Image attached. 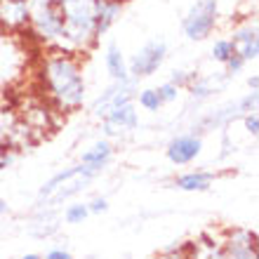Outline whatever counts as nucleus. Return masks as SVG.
Segmentation results:
<instances>
[{
  "label": "nucleus",
  "mask_w": 259,
  "mask_h": 259,
  "mask_svg": "<svg viewBox=\"0 0 259 259\" xmlns=\"http://www.w3.org/2000/svg\"><path fill=\"white\" fill-rule=\"evenodd\" d=\"M120 12H123V3H118V0H97L95 21H97V38L99 40L109 33V28L118 21Z\"/></svg>",
  "instance_id": "obj_10"
},
{
  "label": "nucleus",
  "mask_w": 259,
  "mask_h": 259,
  "mask_svg": "<svg viewBox=\"0 0 259 259\" xmlns=\"http://www.w3.org/2000/svg\"><path fill=\"white\" fill-rule=\"evenodd\" d=\"M97 175H102L99 170H95V167H90V165H73V167H66V170L62 172H57V175H52V177L42 184V189L38 191V198H40V203L42 200H48L52 193L59 189V186H64L68 182V179H73V177H92L95 179Z\"/></svg>",
  "instance_id": "obj_8"
},
{
  "label": "nucleus",
  "mask_w": 259,
  "mask_h": 259,
  "mask_svg": "<svg viewBox=\"0 0 259 259\" xmlns=\"http://www.w3.org/2000/svg\"><path fill=\"white\" fill-rule=\"evenodd\" d=\"M247 85H250V90H252V92H259V78H257V73H252L250 78H247Z\"/></svg>",
  "instance_id": "obj_26"
},
{
  "label": "nucleus",
  "mask_w": 259,
  "mask_h": 259,
  "mask_svg": "<svg viewBox=\"0 0 259 259\" xmlns=\"http://www.w3.org/2000/svg\"><path fill=\"white\" fill-rule=\"evenodd\" d=\"M219 17H222L219 0H196L182 19V31L189 40L200 42L212 35L219 24Z\"/></svg>",
  "instance_id": "obj_2"
},
{
  "label": "nucleus",
  "mask_w": 259,
  "mask_h": 259,
  "mask_svg": "<svg viewBox=\"0 0 259 259\" xmlns=\"http://www.w3.org/2000/svg\"><path fill=\"white\" fill-rule=\"evenodd\" d=\"M135 102H139V106H142L144 111H149V113H158V111L163 109V99H160L156 88L139 90L135 97Z\"/></svg>",
  "instance_id": "obj_14"
},
{
  "label": "nucleus",
  "mask_w": 259,
  "mask_h": 259,
  "mask_svg": "<svg viewBox=\"0 0 259 259\" xmlns=\"http://www.w3.org/2000/svg\"><path fill=\"white\" fill-rule=\"evenodd\" d=\"M233 52H236V50H233V45H231V40H229V38H217V40H214V45L210 48V59L224 66V64L231 59Z\"/></svg>",
  "instance_id": "obj_16"
},
{
  "label": "nucleus",
  "mask_w": 259,
  "mask_h": 259,
  "mask_svg": "<svg viewBox=\"0 0 259 259\" xmlns=\"http://www.w3.org/2000/svg\"><path fill=\"white\" fill-rule=\"evenodd\" d=\"M196 71H172V75H170V82H175L179 90H184V88H189L193 80H196Z\"/></svg>",
  "instance_id": "obj_19"
},
{
  "label": "nucleus",
  "mask_w": 259,
  "mask_h": 259,
  "mask_svg": "<svg viewBox=\"0 0 259 259\" xmlns=\"http://www.w3.org/2000/svg\"><path fill=\"white\" fill-rule=\"evenodd\" d=\"M5 214H7V203L0 198V217H5Z\"/></svg>",
  "instance_id": "obj_27"
},
{
  "label": "nucleus",
  "mask_w": 259,
  "mask_h": 259,
  "mask_svg": "<svg viewBox=\"0 0 259 259\" xmlns=\"http://www.w3.org/2000/svg\"><path fill=\"white\" fill-rule=\"evenodd\" d=\"M28 3L26 0H0V28L10 33H21L28 26Z\"/></svg>",
  "instance_id": "obj_7"
},
{
  "label": "nucleus",
  "mask_w": 259,
  "mask_h": 259,
  "mask_svg": "<svg viewBox=\"0 0 259 259\" xmlns=\"http://www.w3.org/2000/svg\"><path fill=\"white\" fill-rule=\"evenodd\" d=\"M231 45L236 50V55H240L247 64L257 62L259 57V31H257V19H247L231 31Z\"/></svg>",
  "instance_id": "obj_5"
},
{
  "label": "nucleus",
  "mask_w": 259,
  "mask_h": 259,
  "mask_svg": "<svg viewBox=\"0 0 259 259\" xmlns=\"http://www.w3.org/2000/svg\"><path fill=\"white\" fill-rule=\"evenodd\" d=\"M50 3H55V5H62V3H66V0H50Z\"/></svg>",
  "instance_id": "obj_29"
},
{
  "label": "nucleus",
  "mask_w": 259,
  "mask_h": 259,
  "mask_svg": "<svg viewBox=\"0 0 259 259\" xmlns=\"http://www.w3.org/2000/svg\"><path fill=\"white\" fill-rule=\"evenodd\" d=\"M40 82L55 111L73 113V111L82 109L88 85H85L80 55L48 50V55L42 57L40 64Z\"/></svg>",
  "instance_id": "obj_1"
},
{
  "label": "nucleus",
  "mask_w": 259,
  "mask_h": 259,
  "mask_svg": "<svg viewBox=\"0 0 259 259\" xmlns=\"http://www.w3.org/2000/svg\"><path fill=\"white\" fill-rule=\"evenodd\" d=\"M88 205V210H90V214H102V212H106L109 210V200L104 196H97V198H92L90 203H85Z\"/></svg>",
  "instance_id": "obj_22"
},
{
  "label": "nucleus",
  "mask_w": 259,
  "mask_h": 259,
  "mask_svg": "<svg viewBox=\"0 0 259 259\" xmlns=\"http://www.w3.org/2000/svg\"><path fill=\"white\" fill-rule=\"evenodd\" d=\"M203 151V139L196 132H189V135H177L167 144L165 149V156L172 165H189L193 163Z\"/></svg>",
  "instance_id": "obj_6"
},
{
  "label": "nucleus",
  "mask_w": 259,
  "mask_h": 259,
  "mask_svg": "<svg viewBox=\"0 0 259 259\" xmlns=\"http://www.w3.org/2000/svg\"><path fill=\"white\" fill-rule=\"evenodd\" d=\"M111 158H113V146H111V142L109 139H99V142H95L90 149H85L80 153V163L102 172L104 167L109 165Z\"/></svg>",
  "instance_id": "obj_12"
},
{
  "label": "nucleus",
  "mask_w": 259,
  "mask_h": 259,
  "mask_svg": "<svg viewBox=\"0 0 259 259\" xmlns=\"http://www.w3.org/2000/svg\"><path fill=\"white\" fill-rule=\"evenodd\" d=\"M158 95H160V99H163V104H172V102H177V97H179V92L182 90L175 85V82H163V85H158Z\"/></svg>",
  "instance_id": "obj_18"
},
{
  "label": "nucleus",
  "mask_w": 259,
  "mask_h": 259,
  "mask_svg": "<svg viewBox=\"0 0 259 259\" xmlns=\"http://www.w3.org/2000/svg\"><path fill=\"white\" fill-rule=\"evenodd\" d=\"M240 120H243V125H245V132L254 139V137L259 135V116H257V111H250V113H245V116H240Z\"/></svg>",
  "instance_id": "obj_20"
},
{
  "label": "nucleus",
  "mask_w": 259,
  "mask_h": 259,
  "mask_svg": "<svg viewBox=\"0 0 259 259\" xmlns=\"http://www.w3.org/2000/svg\"><path fill=\"white\" fill-rule=\"evenodd\" d=\"M139 127V113H137V106L135 102L130 104H123V106H118V109H111L106 116L102 118V132L109 139L113 137H127L132 135L135 130Z\"/></svg>",
  "instance_id": "obj_4"
},
{
  "label": "nucleus",
  "mask_w": 259,
  "mask_h": 259,
  "mask_svg": "<svg viewBox=\"0 0 259 259\" xmlns=\"http://www.w3.org/2000/svg\"><path fill=\"white\" fill-rule=\"evenodd\" d=\"M14 163V153L12 151H0V170H5L7 165Z\"/></svg>",
  "instance_id": "obj_24"
},
{
  "label": "nucleus",
  "mask_w": 259,
  "mask_h": 259,
  "mask_svg": "<svg viewBox=\"0 0 259 259\" xmlns=\"http://www.w3.org/2000/svg\"><path fill=\"white\" fill-rule=\"evenodd\" d=\"M21 259H42V257H40V254H24Z\"/></svg>",
  "instance_id": "obj_28"
},
{
  "label": "nucleus",
  "mask_w": 259,
  "mask_h": 259,
  "mask_svg": "<svg viewBox=\"0 0 259 259\" xmlns=\"http://www.w3.org/2000/svg\"><path fill=\"white\" fill-rule=\"evenodd\" d=\"M167 59V42L163 38H153V40H146L142 48L137 50L135 55L127 59V71L130 78H149L163 66V62Z\"/></svg>",
  "instance_id": "obj_3"
},
{
  "label": "nucleus",
  "mask_w": 259,
  "mask_h": 259,
  "mask_svg": "<svg viewBox=\"0 0 259 259\" xmlns=\"http://www.w3.org/2000/svg\"><path fill=\"white\" fill-rule=\"evenodd\" d=\"M14 125H17V116L10 109H0V151H10V135H12Z\"/></svg>",
  "instance_id": "obj_15"
},
{
  "label": "nucleus",
  "mask_w": 259,
  "mask_h": 259,
  "mask_svg": "<svg viewBox=\"0 0 259 259\" xmlns=\"http://www.w3.org/2000/svg\"><path fill=\"white\" fill-rule=\"evenodd\" d=\"M212 182H214V172L207 170H196V172H186V175H179L175 179V186L179 191H210Z\"/></svg>",
  "instance_id": "obj_13"
},
{
  "label": "nucleus",
  "mask_w": 259,
  "mask_h": 259,
  "mask_svg": "<svg viewBox=\"0 0 259 259\" xmlns=\"http://www.w3.org/2000/svg\"><path fill=\"white\" fill-rule=\"evenodd\" d=\"M42 259H73V257H71V252L62 250V247H55V250H50V252L45 254Z\"/></svg>",
  "instance_id": "obj_23"
},
{
  "label": "nucleus",
  "mask_w": 259,
  "mask_h": 259,
  "mask_svg": "<svg viewBox=\"0 0 259 259\" xmlns=\"http://www.w3.org/2000/svg\"><path fill=\"white\" fill-rule=\"evenodd\" d=\"M226 82H229V75H226V73L196 75V80L189 85V92H191L196 99H207V97L217 95L219 90H224Z\"/></svg>",
  "instance_id": "obj_11"
},
{
  "label": "nucleus",
  "mask_w": 259,
  "mask_h": 259,
  "mask_svg": "<svg viewBox=\"0 0 259 259\" xmlns=\"http://www.w3.org/2000/svg\"><path fill=\"white\" fill-rule=\"evenodd\" d=\"M88 217H90V210L85 203H73L64 210V222L66 224H82Z\"/></svg>",
  "instance_id": "obj_17"
},
{
  "label": "nucleus",
  "mask_w": 259,
  "mask_h": 259,
  "mask_svg": "<svg viewBox=\"0 0 259 259\" xmlns=\"http://www.w3.org/2000/svg\"><path fill=\"white\" fill-rule=\"evenodd\" d=\"M104 66L109 71L111 80L113 82H125L130 80V71H127V57L123 55V50L116 40H109L106 52H104Z\"/></svg>",
  "instance_id": "obj_9"
},
{
  "label": "nucleus",
  "mask_w": 259,
  "mask_h": 259,
  "mask_svg": "<svg viewBox=\"0 0 259 259\" xmlns=\"http://www.w3.org/2000/svg\"><path fill=\"white\" fill-rule=\"evenodd\" d=\"M160 259H186V247H182V250H167Z\"/></svg>",
  "instance_id": "obj_25"
},
{
  "label": "nucleus",
  "mask_w": 259,
  "mask_h": 259,
  "mask_svg": "<svg viewBox=\"0 0 259 259\" xmlns=\"http://www.w3.org/2000/svg\"><path fill=\"white\" fill-rule=\"evenodd\" d=\"M224 66H226V71H224V73L229 75V78H233V75H236V73H240V71H243V68L247 66V62H245V59H243V57H240V55H236V52H233V55H231V59H229V62H226Z\"/></svg>",
  "instance_id": "obj_21"
}]
</instances>
